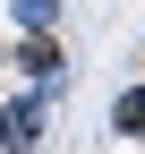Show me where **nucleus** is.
Listing matches in <instances>:
<instances>
[{
  "mask_svg": "<svg viewBox=\"0 0 145 154\" xmlns=\"http://www.w3.org/2000/svg\"><path fill=\"white\" fill-rule=\"evenodd\" d=\"M9 17L26 34H60V0H9Z\"/></svg>",
  "mask_w": 145,
  "mask_h": 154,
  "instance_id": "7ed1b4c3",
  "label": "nucleus"
},
{
  "mask_svg": "<svg viewBox=\"0 0 145 154\" xmlns=\"http://www.w3.org/2000/svg\"><path fill=\"white\" fill-rule=\"evenodd\" d=\"M17 69H26L34 86H51V77H60V34H26V43H17Z\"/></svg>",
  "mask_w": 145,
  "mask_h": 154,
  "instance_id": "f03ea898",
  "label": "nucleus"
},
{
  "mask_svg": "<svg viewBox=\"0 0 145 154\" xmlns=\"http://www.w3.org/2000/svg\"><path fill=\"white\" fill-rule=\"evenodd\" d=\"M51 94H60V77L0 103V154H34V137H43V103H51Z\"/></svg>",
  "mask_w": 145,
  "mask_h": 154,
  "instance_id": "f257e3e1",
  "label": "nucleus"
},
{
  "mask_svg": "<svg viewBox=\"0 0 145 154\" xmlns=\"http://www.w3.org/2000/svg\"><path fill=\"white\" fill-rule=\"evenodd\" d=\"M111 128H120V137H145V86H128L111 103Z\"/></svg>",
  "mask_w": 145,
  "mask_h": 154,
  "instance_id": "20e7f679",
  "label": "nucleus"
}]
</instances>
